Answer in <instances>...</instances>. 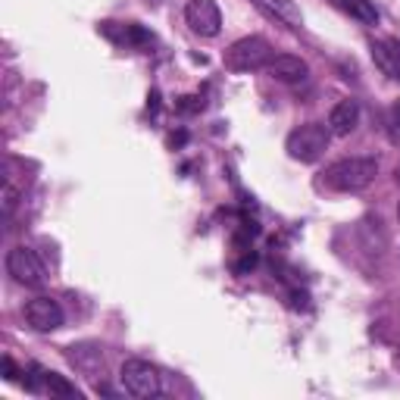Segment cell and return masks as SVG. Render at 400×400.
Segmentation results:
<instances>
[{"label": "cell", "instance_id": "obj_1", "mask_svg": "<svg viewBox=\"0 0 400 400\" xmlns=\"http://www.w3.org/2000/svg\"><path fill=\"white\" fill-rule=\"evenodd\" d=\"M375 172H379L375 156H347V160H338L325 169V185L332 191L354 194V191H363V188L372 185Z\"/></svg>", "mask_w": 400, "mask_h": 400}, {"label": "cell", "instance_id": "obj_2", "mask_svg": "<svg viewBox=\"0 0 400 400\" xmlns=\"http://www.w3.org/2000/svg\"><path fill=\"white\" fill-rule=\"evenodd\" d=\"M328 138H332V129L323 122H307L301 129H294L288 135V156L297 163H316L319 156L328 151Z\"/></svg>", "mask_w": 400, "mask_h": 400}, {"label": "cell", "instance_id": "obj_3", "mask_svg": "<svg viewBox=\"0 0 400 400\" xmlns=\"http://www.w3.org/2000/svg\"><path fill=\"white\" fill-rule=\"evenodd\" d=\"M272 60V47L266 38H241V41H234L229 50H225V66L232 69V72H254V69H263L269 66Z\"/></svg>", "mask_w": 400, "mask_h": 400}, {"label": "cell", "instance_id": "obj_4", "mask_svg": "<svg viewBox=\"0 0 400 400\" xmlns=\"http://www.w3.org/2000/svg\"><path fill=\"white\" fill-rule=\"evenodd\" d=\"M119 379H122V388L129 391L131 397H141V400L160 397V391H163L160 372H156V366H151L147 360H125L122 369H119Z\"/></svg>", "mask_w": 400, "mask_h": 400}, {"label": "cell", "instance_id": "obj_5", "mask_svg": "<svg viewBox=\"0 0 400 400\" xmlns=\"http://www.w3.org/2000/svg\"><path fill=\"white\" fill-rule=\"evenodd\" d=\"M6 272L26 288L44 285V266L38 260L35 250H28V247H13L10 254H6Z\"/></svg>", "mask_w": 400, "mask_h": 400}, {"label": "cell", "instance_id": "obj_6", "mask_svg": "<svg viewBox=\"0 0 400 400\" xmlns=\"http://www.w3.org/2000/svg\"><path fill=\"white\" fill-rule=\"evenodd\" d=\"M185 22L191 26L194 35L216 38L222 28V13H219L216 0H188L185 4Z\"/></svg>", "mask_w": 400, "mask_h": 400}, {"label": "cell", "instance_id": "obj_7", "mask_svg": "<svg viewBox=\"0 0 400 400\" xmlns=\"http://www.w3.org/2000/svg\"><path fill=\"white\" fill-rule=\"evenodd\" d=\"M26 319L35 332H57L63 325V307L53 297H35L26 303Z\"/></svg>", "mask_w": 400, "mask_h": 400}, {"label": "cell", "instance_id": "obj_8", "mask_svg": "<svg viewBox=\"0 0 400 400\" xmlns=\"http://www.w3.org/2000/svg\"><path fill=\"white\" fill-rule=\"evenodd\" d=\"M100 35L119 47H144L153 41V35L138 22H100Z\"/></svg>", "mask_w": 400, "mask_h": 400}, {"label": "cell", "instance_id": "obj_9", "mask_svg": "<svg viewBox=\"0 0 400 400\" xmlns=\"http://www.w3.org/2000/svg\"><path fill=\"white\" fill-rule=\"evenodd\" d=\"M256 4V10H263L269 19H276L281 22V26H288V28H301L303 26V13H301V6L294 4V0H254Z\"/></svg>", "mask_w": 400, "mask_h": 400}, {"label": "cell", "instance_id": "obj_10", "mask_svg": "<svg viewBox=\"0 0 400 400\" xmlns=\"http://www.w3.org/2000/svg\"><path fill=\"white\" fill-rule=\"evenodd\" d=\"M266 72H269L272 78H279V82H285V85H294V82H303L310 69H307V63H303L301 57L281 53V57H272V60H269Z\"/></svg>", "mask_w": 400, "mask_h": 400}, {"label": "cell", "instance_id": "obj_11", "mask_svg": "<svg viewBox=\"0 0 400 400\" xmlns=\"http://www.w3.org/2000/svg\"><path fill=\"white\" fill-rule=\"evenodd\" d=\"M357 122H360V107H357V100H341V104H335L332 107V116H328V129H332V135H350V131L357 129Z\"/></svg>", "mask_w": 400, "mask_h": 400}, {"label": "cell", "instance_id": "obj_12", "mask_svg": "<svg viewBox=\"0 0 400 400\" xmlns=\"http://www.w3.org/2000/svg\"><path fill=\"white\" fill-rule=\"evenodd\" d=\"M69 360H72V366L75 369H82V372H88L94 375L104 366V357H100V350L97 347H91V344H78V347H69Z\"/></svg>", "mask_w": 400, "mask_h": 400}, {"label": "cell", "instance_id": "obj_13", "mask_svg": "<svg viewBox=\"0 0 400 400\" xmlns=\"http://www.w3.org/2000/svg\"><path fill=\"white\" fill-rule=\"evenodd\" d=\"M338 10H344V13H350L354 19H360V22H366V26H375L379 22V10L369 4V0H332Z\"/></svg>", "mask_w": 400, "mask_h": 400}, {"label": "cell", "instance_id": "obj_14", "mask_svg": "<svg viewBox=\"0 0 400 400\" xmlns=\"http://www.w3.org/2000/svg\"><path fill=\"white\" fill-rule=\"evenodd\" d=\"M372 60L379 63L391 78H400V53L391 44H375L372 41Z\"/></svg>", "mask_w": 400, "mask_h": 400}, {"label": "cell", "instance_id": "obj_15", "mask_svg": "<svg viewBox=\"0 0 400 400\" xmlns=\"http://www.w3.org/2000/svg\"><path fill=\"white\" fill-rule=\"evenodd\" d=\"M44 391L53 397H82V391H78L72 382H66V375H57V372H44Z\"/></svg>", "mask_w": 400, "mask_h": 400}, {"label": "cell", "instance_id": "obj_16", "mask_svg": "<svg viewBox=\"0 0 400 400\" xmlns=\"http://www.w3.org/2000/svg\"><path fill=\"white\" fill-rule=\"evenodd\" d=\"M256 263H260V256H256V250L244 247V254H241V260L234 263V272H238V276H244V272H250Z\"/></svg>", "mask_w": 400, "mask_h": 400}, {"label": "cell", "instance_id": "obj_17", "mask_svg": "<svg viewBox=\"0 0 400 400\" xmlns=\"http://www.w3.org/2000/svg\"><path fill=\"white\" fill-rule=\"evenodd\" d=\"M175 109H178V113H200V109H203V97H198V94H188V97H178Z\"/></svg>", "mask_w": 400, "mask_h": 400}, {"label": "cell", "instance_id": "obj_18", "mask_svg": "<svg viewBox=\"0 0 400 400\" xmlns=\"http://www.w3.org/2000/svg\"><path fill=\"white\" fill-rule=\"evenodd\" d=\"M16 207H19V191H16V188L6 182L4 185V216H10Z\"/></svg>", "mask_w": 400, "mask_h": 400}, {"label": "cell", "instance_id": "obj_19", "mask_svg": "<svg viewBox=\"0 0 400 400\" xmlns=\"http://www.w3.org/2000/svg\"><path fill=\"white\" fill-rule=\"evenodd\" d=\"M288 303H291V310H310V294L294 288V291L288 294Z\"/></svg>", "mask_w": 400, "mask_h": 400}, {"label": "cell", "instance_id": "obj_20", "mask_svg": "<svg viewBox=\"0 0 400 400\" xmlns=\"http://www.w3.org/2000/svg\"><path fill=\"white\" fill-rule=\"evenodd\" d=\"M4 379H10V382H16V379H19V369H16V366H13V360L10 357H4Z\"/></svg>", "mask_w": 400, "mask_h": 400}, {"label": "cell", "instance_id": "obj_21", "mask_svg": "<svg viewBox=\"0 0 400 400\" xmlns=\"http://www.w3.org/2000/svg\"><path fill=\"white\" fill-rule=\"evenodd\" d=\"M185 141H188L185 131H172V135H169V147H185Z\"/></svg>", "mask_w": 400, "mask_h": 400}, {"label": "cell", "instance_id": "obj_22", "mask_svg": "<svg viewBox=\"0 0 400 400\" xmlns=\"http://www.w3.org/2000/svg\"><path fill=\"white\" fill-rule=\"evenodd\" d=\"M151 104H147V109H151V113H156V109H160V91H151Z\"/></svg>", "mask_w": 400, "mask_h": 400}, {"label": "cell", "instance_id": "obj_23", "mask_svg": "<svg viewBox=\"0 0 400 400\" xmlns=\"http://www.w3.org/2000/svg\"><path fill=\"white\" fill-rule=\"evenodd\" d=\"M391 125H394V129H400V100L394 107H391Z\"/></svg>", "mask_w": 400, "mask_h": 400}, {"label": "cell", "instance_id": "obj_24", "mask_svg": "<svg viewBox=\"0 0 400 400\" xmlns=\"http://www.w3.org/2000/svg\"><path fill=\"white\" fill-rule=\"evenodd\" d=\"M394 178H397V185H400V166L394 169Z\"/></svg>", "mask_w": 400, "mask_h": 400}, {"label": "cell", "instance_id": "obj_25", "mask_svg": "<svg viewBox=\"0 0 400 400\" xmlns=\"http://www.w3.org/2000/svg\"><path fill=\"white\" fill-rule=\"evenodd\" d=\"M397 219H400V203H397Z\"/></svg>", "mask_w": 400, "mask_h": 400}]
</instances>
